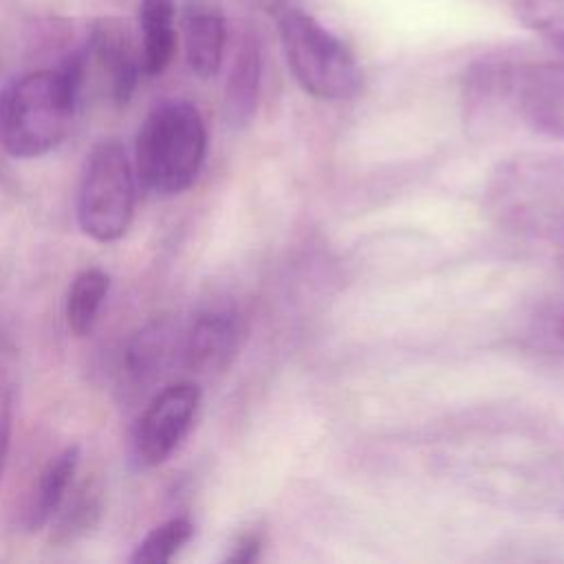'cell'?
I'll list each match as a JSON object with an SVG mask.
<instances>
[{
    "label": "cell",
    "mask_w": 564,
    "mask_h": 564,
    "mask_svg": "<svg viewBox=\"0 0 564 564\" xmlns=\"http://www.w3.org/2000/svg\"><path fill=\"white\" fill-rule=\"evenodd\" d=\"M82 86L64 68L31 70L0 93V145L15 159L55 150L70 130Z\"/></svg>",
    "instance_id": "obj_1"
},
{
    "label": "cell",
    "mask_w": 564,
    "mask_h": 564,
    "mask_svg": "<svg viewBox=\"0 0 564 564\" xmlns=\"http://www.w3.org/2000/svg\"><path fill=\"white\" fill-rule=\"evenodd\" d=\"M207 154V128L187 99H163L150 108L134 137V176L156 196L185 192Z\"/></svg>",
    "instance_id": "obj_2"
},
{
    "label": "cell",
    "mask_w": 564,
    "mask_h": 564,
    "mask_svg": "<svg viewBox=\"0 0 564 564\" xmlns=\"http://www.w3.org/2000/svg\"><path fill=\"white\" fill-rule=\"evenodd\" d=\"M480 121L516 119L524 126L564 137V59L487 62L476 84Z\"/></svg>",
    "instance_id": "obj_3"
},
{
    "label": "cell",
    "mask_w": 564,
    "mask_h": 564,
    "mask_svg": "<svg viewBox=\"0 0 564 564\" xmlns=\"http://www.w3.org/2000/svg\"><path fill=\"white\" fill-rule=\"evenodd\" d=\"M280 42L291 75L322 101H346L361 93L364 70L352 48L315 15L291 7L278 15Z\"/></svg>",
    "instance_id": "obj_4"
},
{
    "label": "cell",
    "mask_w": 564,
    "mask_h": 564,
    "mask_svg": "<svg viewBox=\"0 0 564 564\" xmlns=\"http://www.w3.org/2000/svg\"><path fill=\"white\" fill-rule=\"evenodd\" d=\"M134 167L117 139L95 143L82 165L75 216L82 234L95 242L119 240L134 216Z\"/></svg>",
    "instance_id": "obj_5"
},
{
    "label": "cell",
    "mask_w": 564,
    "mask_h": 564,
    "mask_svg": "<svg viewBox=\"0 0 564 564\" xmlns=\"http://www.w3.org/2000/svg\"><path fill=\"white\" fill-rule=\"evenodd\" d=\"M491 203L516 229L564 236V161L535 156L505 165L494 178Z\"/></svg>",
    "instance_id": "obj_6"
},
{
    "label": "cell",
    "mask_w": 564,
    "mask_h": 564,
    "mask_svg": "<svg viewBox=\"0 0 564 564\" xmlns=\"http://www.w3.org/2000/svg\"><path fill=\"white\" fill-rule=\"evenodd\" d=\"M200 403V388L178 381L152 397L130 434V463L145 471L163 465L192 427Z\"/></svg>",
    "instance_id": "obj_7"
},
{
    "label": "cell",
    "mask_w": 564,
    "mask_h": 564,
    "mask_svg": "<svg viewBox=\"0 0 564 564\" xmlns=\"http://www.w3.org/2000/svg\"><path fill=\"white\" fill-rule=\"evenodd\" d=\"M86 59L93 62L115 104H128L141 70V51L126 22L115 18L97 20L84 40Z\"/></svg>",
    "instance_id": "obj_8"
},
{
    "label": "cell",
    "mask_w": 564,
    "mask_h": 564,
    "mask_svg": "<svg viewBox=\"0 0 564 564\" xmlns=\"http://www.w3.org/2000/svg\"><path fill=\"white\" fill-rule=\"evenodd\" d=\"M240 319L231 308L214 306L203 311L183 339V361L192 372H220L236 355Z\"/></svg>",
    "instance_id": "obj_9"
},
{
    "label": "cell",
    "mask_w": 564,
    "mask_h": 564,
    "mask_svg": "<svg viewBox=\"0 0 564 564\" xmlns=\"http://www.w3.org/2000/svg\"><path fill=\"white\" fill-rule=\"evenodd\" d=\"M183 46L187 66L196 77L209 79L220 70L227 22L218 7L207 0H187L183 11Z\"/></svg>",
    "instance_id": "obj_10"
},
{
    "label": "cell",
    "mask_w": 564,
    "mask_h": 564,
    "mask_svg": "<svg viewBox=\"0 0 564 564\" xmlns=\"http://www.w3.org/2000/svg\"><path fill=\"white\" fill-rule=\"evenodd\" d=\"M260 77H262V53L256 33H242L238 48L234 53V62L225 84L223 112L225 121L231 128H242L251 121L258 95H260Z\"/></svg>",
    "instance_id": "obj_11"
},
{
    "label": "cell",
    "mask_w": 564,
    "mask_h": 564,
    "mask_svg": "<svg viewBox=\"0 0 564 564\" xmlns=\"http://www.w3.org/2000/svg\"><path fill=\"white\" fill-rule=\"evenodd\" d=\"M77 465H79L77 445H66L44 465L24 507V516H22L24 531L37 533L55 518L57 509L62 507L70 489Z\"/></svg>",
    "instance_id": "obj_12"
},
{
    "label": "cell",
    "mask_w": 564,
    "mask_h": 564,
    "mask_svg": "<svg viewBox=\"0 0 564 564\" xmlns=\"http://www.w3.org/2000/svg\"><path fill=\"white\" fill-rule=\"evenodd\" d=\"M176 4L174 0L139 2V51L141 70L148 77L161 75L176 53Z\"/></svg>",
    "instance_id": "obj_13"
},
{
    "label": "cell",
    "mask_w": 564,
    "mask_h": 564,
    "mask_svg": "<svg viewBox=\"0 0 564 564\" xmlns=\"http://www.w3.org/2000/svg\"><path fill=\"white\" fill-rule=\"evenodd\" d=\"M106 511L104 487L99 480H84L75 491L68 489L62 507L57 509V518L53 524L51 542L57 546H68L77 540H84L93 533Z\"/></svg>",
    "instance_id": "obj_14"
},
{
    "label": "cell",
    "mask_w": 564,
    "mask_h": 564,
    "mask_svg": "<svg viewBox=\"0 0 564 564\" xmlns=\"http://www.w3.org/2000/svg\"><path fill=\"white\" fill-rule=\"evenodd\" d=\"M110 289V275L104 269L88 267L82 269L66 293V324L77 335L84 337L93 330L99 308L108 295Z\"/></svg>",
    "instance_id": "obj_15"
},
{
    "label": "cell",
    "mask_w": 564,
    "mask_h": 564,
    "mask_svg": "<svg viewBox=\"0 0 564 564\" xmlns=\"http://www.w3.org/2000/svg\"><path fill=\"white\" fill-rule=\"evenodd\" d=\"M167 335L170 333L161 324L145 326L141 333L134 335V339L126 348L121 368V375L128 386L137 390L156 379L159 368H163L167 355Z\"/></svg>",
    "instance_id": "obj_16"
},
{
    "label": "cell",
    "mask_w": 564,
    "mask_h": 564,
    "mask_svg": "<svg viewBox=\"0 0 564 564\" xmlns=\"http://www.w3.org/2000/svg\"><path fill=\"white\" fill-rule=\"evenodd\" d=\"M18 397V350L11 337L0 326V482L7 469V458L13 436Z\"/></svg>",
    "instance_id": "obj_17"
},
{
    "label": "cell",
    "mask_w": 564,
    "mask_h": 564,
    "mask_svg": "<svg viewBox=\"0 0 564 564\" xmlns=\"http://www.w3.org/2000/svg\"><path fill=\"white\" fill-rule=\"evenodd\" d=\"M194 527L187 518H170L150 529L134 551L130 553L132 564H163L170 562L192 538Z\"/></svg>",
    "instance_id": "obj_18"
},
{
    "label": "cell",
    "mask_w": 564,
    "mask_h": 564,
    "mask_svg": "<svg viewBox=\"0 0 564 564\" xmlns=\"http://www.w3.org/2000/svg\"><path fill=\"white\" fill-rule=\"evenodd\" d=\"M516 18L564 51V0H511Z\"/></svg>",
    "instance_id": "obj_19"
},
{
    "label": "cell",
    "mask_w": 564,
    "mask_h": 564,
    "mask_svg": "<svg viewBox=\"0 0 564 564\" xmlns=\"http://www.w3.org/2000/svg\"><path fill=\"white\" fill-rule=\"evenodd\" d=\"M531 339L542 350L564 355V293L549 300L533 317Z\"/></svg>",
    "instance_id": "obj_20"
},
{
    "label": "cell",
    "mask_w": 564,
    "mask_h": 564,
    "mask_svg": "<svg viewBox=\"0 0 564 564\" xmlns=\"http://www.w3.org/2000/svg\"><path fill=\"white\" fill-rule=\"evenodd\" d=\"M260 549V538L258 535H242L238 542L231 546V553L227 555V562H251L258 555Z\"/></svg>",
    "instance_id": "obj_21"
},
{
    "label": "cell",
    "mask_w": 564,
    "mask_h": 564,
    "mask_svg": "<svg viewBox=\"0 0 564 564\" xmlns=\"http://www.w3.org/2000/svg\"><path fill=\"white\" fill-rule=\"evenodd\" d=\"M260 9H264L271 15H280L282 11L293 7V0H256Z\"/></svg>",
    "instance_id": "obj_22"
}]
</instances>
